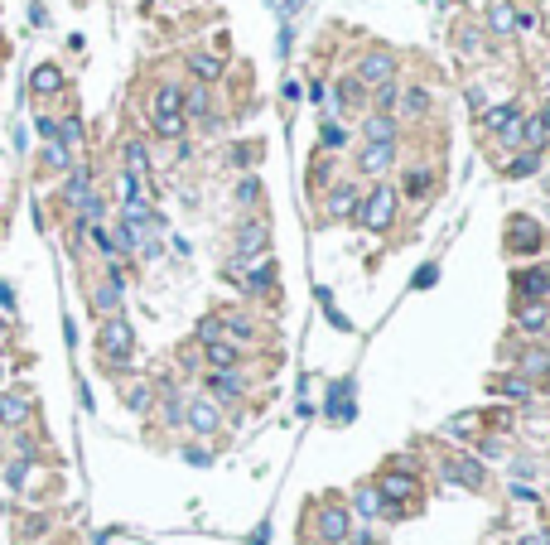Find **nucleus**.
<instances>
[{
	"instance_id": "30",
	"label": "nucleus",
	"mask_w": 550,
	"mask_h": 545,
	"mask_svg": "<svg viewBox=\"0 0 550 545\" xmlns=\"http://www.w3.org/2000/svg\"><path fill=\"white\" fill-rule=\"evenodd\" d=\"M343 140H348V131H343V126H333V121H324V150H338Z\"/></svg>"
},
{
	"instance_id": "34",
	"label": "nucleus",
	"mask_w": 550,
	"mask_h": 545,
	"mask_svg": "<svg viewBox=\"0 0 550 545\" xmlns=\"http://www.w3.org/2000/svg\"><path fill=\"white\" fill-rule=\"evenodd\" d=\"M435 275H440V266H420V271H415V290H430Z\"/></svg>"
},
{
	"instance_id": "27",
	"label": "nucleus",
	"mask_w": 550,
	"mask_h": 545,
	"mask_svg": "<svg viewBox=\"0 0 550 545\" xmlns=\"http://www.w3.org/2000/svg\"><path fill=\"white\" fill-rule=\"evenodd\" d=\"M353 507H358L362 517H377V507H382V497L372 488H358V497H353Z\"/></svg>"
},
{
	"instance_id": "31",
	"label": "nucleus",
	"mask_w": 550,
	"mask_h": 545,
	"mask_svg": "<svg viewBox=\"0 0 550 545\" xmlns=\"http://www.w3.org/2000/svg\"><path fill=\"white\" fill-rule=\"evenodd\" d=\"M58 140H63V145L83 140V121H63V126H58Z\"/></svg>"
},
{
	"instance_id": "25",
	"label": "nucleus",
	"mask_w": 550,
	"mask_h": 545,
	"mask_svg": "<svg viewBox=\"0 0 550 545\" xmlns=\"http://www.w3.org/2000/svg\"><path fill=\"white\" fill-rule=\"evenodd\" d=\"M189 68L198 73V78H218V73H222V63H218L213 54H193V58H189Z\"/></svg>"
},
{
	"instance_id": "48",
	"label": "nucleus",
	"mask_w": 550,
	"mask_h": 545,
	"mask_svg": "<svg viewBox=\"0 0 550 545\" xmlns=\"http://www.w3.org/2000/svg\"><path fill=\"white\" fill-rule=\"evenodd\" d=\"M266 536H271V526H256V541L251 545H266Z\"/></svg>"
},
{
	"instance_id": "8",
	"label": "nucleus",
	"mask_w": 550,
	"mask_h": 545,
	"mask_svg": "<svg viewBox=\"0 0 550 545\" xmlns=\"http://www.w3.org/2000/svg\"><path fill=\"white\" fill-rule=\"evenodd\" d=\"M444 478H454V483H464V488H478V483H483V464H473V459H449V464H444Z\"/></svg>"
},
{
	"instance_id": "16",
	"label": "nucleus",
	"mask_w": 550,
	"mask_h": 545,
	"mask_svg": "<svg viewBox=\"0 0 550 545\" xmlns=\"http://www.w3.org/2000/svg\"><path fill=\"white\" fill-rule=\"evenodd\" d=\"M25 415H29L25 396H0V420H5V425H25Z\"/></svg>"
},
{
	"instance_id": "40",
	"label": "nucleus",
	"mask_w": 550,
	"mask_h": 545,
	"mask_svg": "<svg viewBox=\"0 0 550 545\" xmlns=\"http://www.w3.org/2000/svg\"><path fill=\"white\" fill-rule=\"evenodd\" d=\"M256 179H242V184H237V203H251V198H256Z\"/></svg>"
},
{
	"instance_id": "15",
	"label": "nucleus",
	"mask_w": 550,
	"mask_h": 545,
	"mask_svg": "<svg viewBox=\"0 0 550 545\" xmlns=\"http://www.w3.org/2000/svg\"><path fill=\"white\" fill-rule=\"evenodd\" d=\"M411 488H415V483L406 478V473H386L377 497H386V502H401V497H411Z\"/></svg>"
},
{
	"instance_id": "33",
	"label": "nucleus",
	"mask_w": 550,
	"mask_h": 545,
	"mask_svg": "<svg viewBox=\"0 0 550 545\" xmlns=\"http://www.w3.org/2000/svg\"><path fill=\"white\" fill-rule=\"evenodd\" d=\"M526 372L546 377V372H550V353H531V357H526Z\"/></svg>"
},
{
	"instance_id": "45",
	"label": "nucleus",
	"mask_w": 550,
	"mask_h": 545,
	"mask_svg": "<svg viewBox=\"0 0 550 545\" xmlns=\"http://www.w3.org/2000/svg\"><path fill=\"white\" fill-rule=\"evenodd\" d=\"M430 189V174H425V169H420V174H411V193H425Z\"/></svg>"
},
{
	"instance_id": "46",
	"label": "nucleus",
	"mask_w": 550,
	"mask_h": 545,
	"mask_svg": "<svg viewBox=\"0 0 550 545\" xmlns=\"http://www.w3.org/2000/svg\"><path fill=\"white\" fill-rule=\"evenodd\" d=\"M0 304H5V309L15 304V290H10V285H0Z\"/></svg>"
},
{
	"instance_id": "22",
	"label": "nucleus",
	"mask_w": 550,
	"mask_h": 545,
	"mask_svg": "<svg viewBox=\"0 0 550 545\" xmlns=\"http://www.w3.org/2000/svg\"><path fill=\"white\" fill-rule=\"evenodd\" d=\"M517 319H522V328H526V333H541L550 314H546V304H526V309L517 314Z\"/></svg>"
},
{
	"instance_id": "38",
	"label": "nucleus",
	"mask_w": 550,
	"mask_h": 545,
	"mask_svg": "<svg viewBox=\"0 0 550 545\" xmlns=\"http://www.w3.org/2000/svg\"><path fill=\"white\" fill-rule=\"evenodd\" d=\"M362 97V82L353 78V82H343V87H338V102H358Z\"/></svg>"
},
{
	"instance_id": "42",
	"label": "nucleus",
	"mask_w": 550,
	"mask_h": 545,
	"mask_svg": "<svg viewBox=\"0 0 550 545\" xmlns=\"http://www.w3.org/2000/svg\"><path fill=\"white\" fill-rule=\"evenodd\" d=\"M39 136H44V140H58V121H49V116H39Z\"/></svg>"
},
{
	"instance_id": "23",
	"label": "nucleus",
	"mask_w": 550,
	"mask_h": 545,
	"mask_svg": "<svg viewBox=\"0 0 550 545\" xmlns=\"http://www.w3.org/2000/svg\"><path fill=\"white\" fill-rule=\"evenodd\" d=\"M512 121H517V107H493L488 116H483V126H488V131H507Z\"/></svg>"
},
{
	"instance_id": "5",
	"label": "nucleus",
	"mask_w": 550,
	"mask_h": 545,
	"mask_svg": "<svg viewBox=\"0 0 550 545\" xmlns=\"http://www.w3.org/2000/svg\"><path fill=\"white\" fill-rule=\"evenodd\" d=\"M266 242H271L266 222H247V227L237 232V251H242V256H261V251H266Z\"/></svg>"
},
{
	"instance_id": "18",
	"label": "nucleus",
	"mask_w": 550,
	"mask_h": 545,
	"mask_svg": "<svg viewBox=\"0 0 550 545\" xmlns=\"http://www.w3.org/2000/svg\"><path fill=\"white\" fill-rule=\"evenodd\" d=\"M208 362H213V367H218V372H232V367H237V348H227V343H208Z\"/></svg>"
},
{
	"instance_id": "1",
	"label": "nucleus",
	"mask_w": 550,
	"mask_h": 545,
	"mask_svg": "<svg viewBox=\"0 0 550 545\" xmlns=\"http://www.w3.org/2000/svg\"><path fill=\"white\" fill-rule=\"evenodd\" d=\"M155 131L165 140L184 136V92L179 87H160L155 92Z\"/></svg>"
},
{
	"instance_id": "39",
	"label": "nucleus",
	"mask_w": 550,
	"mask_h": 545,
	"mask_svg": "<svg viewBox=\"0 0 550 545\" xmlns=\"http://www.w3.org/2000/svg\"><path fill=\"white\" fill-rule=\"evenodd\" d=\"M444 430H449V435H468V430H473V415H454Z\"/></svg>"
},
{
	"instance_id": "3",
	"label": "nucleus",
	"mask_w": 550,
	"mask_h": 545,
	"mask_svg": "<svg viewBox=\"0 0 550 545\" xmlns=\"http://www.w3.org/2000/svg\"><path fill=\"white\" fill-rule=\"evenodd\" d=\"M102 348H107L111 362H126V357H131V348H136V333H131V324H126V319H111V324L102 328Z\"/></svg>"
},
{
	"instance_id": "20",
	"label": "nucleus",
	"mask_w": 550,
	"mask_h": 545,
	"mask_svg": "<svg viewBox=\"0 0 550 545\" xmlns=\"http://www.w3.org/2000/svg\"><path fill=\"white\" fill-rule=\"evenodd\" d=\"M208 386H213L218 396H242V377H237V372H213Z\"/></svg>"
},
{
	"instance_id": "4",
	"label": "nucleus",
	"mask_w": 550,
	"mask_h": 545,
	"mask_svg": "<svg viewBox=\"0 0 550 545\" xmlns=\"http://www.w3.org/2000/svg\"><path fill=\"white\" fill-rule=\"evenodd\" d=\"M391 73H396V58L391 54H367L358 63V82H377L382 87V82H391Z\"/></svg>"
},
{
	"instance_id": "9",
	"label": "nucleus",
	"mask_w": 550,
	"mask_h": 545,
	"mask_svg": "<svg viewBox=\"0 0 550 545\" xmlns=\"http://www.w3.org/2000/svg\"><path fill=\"white\" fill-rule=\"evenodd\" d=\"M29 87H34V92H44V97H49V92H58V87H63V73H58L54 63H39V68H34V73H29Z\"/></svg>"
},
{
	"instance_id": "2",
	"label": "nucleus",
	"mask_w": 550,
	"mask_h": 545,
	"mask_svg": "<svg viewBox=\"0 0 550 545\" xmlns=\"http://www.w3.org/2000/svg\"><path fill=\"white\" fill-rule=\"evenodd\" d=\"M362 227H372V232H386V227H391V222H396V189H372V198H367V203H362Z\"/></svg>"
},
{
	"instance_id": "10",
	"label": "nucleus",
	"mask_w": 550,
	"mask_h": 545,
	"mask_svg": "<svg viewBox=\"0 0 550 545\" xmlns=\"http://www.w3.org/2000/svg\"><path fill=\"white\" fill-rule=\"evenodd\" d=\"M367 145H396V121L391 116H367Z\"/></svg>"
},
{
	"instance_id": "32",
	"label": "nucleus",
	"mask_w": 550,
	"mask_h": 545,
	"mask_svg": "<svg viewBox=\"0 0 550 545\" xmlns=\"http://www.w3.org/2000/svg\"><path fill=\"white\" fill-rule=\"evenodd\" d=\"M198 338H203V343H218V338H222V324H218V319H203V324H198Z\"/></svg>"
},
{
	"instance_id": "19",
	"label": "nucleus",
	"mask_w": 550,
	"mask_h": 545,
	"mask_svg": "<svg viewBox=\"0 0 550 545\" xmlns=\"http://www.w3.org/2000/svg\"><path fill=\"white\" fill-rule=\"evenodd\" d=\"M517 25H531V20H526V15H517L512 5H497V10H493V29H502V34H512Z\"/></svg>"
},
{
	"instance_id": "28",
	"label": "nucleus",
	"mask_w": 550,
	"mask_h": 545,
	"mask_svg": "<svg viewBox=\"0 0 550 545\" xmlns=\"http://www.w3.org/2000/svg\"><path fill=\"white\" fill-rule=\"evenodd\" d=\"M536 164H541V160L526 150V155H517V160L507 164V174H512V179H526V174H536Z\"/></svg>"
},
{
	"instance_id": "44",
	"label": "nucleus",
	"mask_w": 550,
	"mask_h": 545,
	"mask_svg": "<svg viewBox=\"0 0 550 545\" xmlns=\"http://www.w3.org/2000/svg\"><path fill=\"white\" fill-rule=\"evenodd\" d=\"M459 44H464V54H473V49H478V29H464V34H459Z\"/></svg>"
},
{
	"instance_id": "14",
	"label": "nucleus",
	"mask_w": 550,
	"mask_h": 545,
	"mask_svg": "<svg viewBox=\"0 0 550 545\" xmlns=\"http://www.w3.org/2000/svg\"><path fill=\"white\" fill-rule=\"evenodd\" d=\"M396 155V145H362V169H372V174H382L386 164Z\"/></svg>"
},
{
	"instance_id": "29",
	"label": "nucleus",
	"mask_w": 550,
	"mask_h": 545,
	"mask_svg": "<svg viewBox=\"0 0 550 545\" xmlns=\"http://www.w3.org/2000/svg\"><path fill=\"white\" fill-rule=\"evenodd\" d=\"M126 164H131V179L145 169V145H140V140H131V145H126Z\"/></svg>"
},
{
	"instance_id": "17",
	"label": "nucleus",
	"mask_w": 550,
	"mask_h": 545,
	"mask_svg": "<svg viewBox=\"0 0 550 545\" xmlns=\"http://www.w3.org/2000/svg\"><path fill=\"white\" fill-rule=\"evenodd\" d=\"M92 304H97V309H116V304H121V275H111L107 285H102V290H97V295H92Z\"/></svg>"
},
{
	"instance_id": "13",
	"label": "nucleus",
	"mask_w": 550,
	"mask_h": 545,
	"mask_svg": "<svg viewBox=\"0 0 550 545\" xmlns=\"http://www.w3.org/2000/svg\"><path fill=\"white\" fill-rule=\"evenodd\" d=\"M512 242L522 246V251H536V246H541V227H536L531 218H517L512 222Z\"/></svg>"
},
{
	"instance_id": "21",
	"label": "nucleus",
	"mask_w": 550,
	"mask_h": 545,
	"mask_svg": "<svg viewBox=\"0 0 550 545\" xmlns=\"http://www.w3.org/2000/svg\"><path fill=\"white\" fill-rule=\"evenodd\" d=\"M353 203H358V193L348 189V184H343V189H333V193H329V213H333V218H343V213H353Z\"/></svg>"
},
{
	"instance_id": "41",
	"label": "nucleus",
	"mask_w": 550,
	"mask_h": 545,
	"mask_svg": "<svg viewBox=\"0 0 550 545\" xmlns=\"http://www.w3.org/2000/svg\"><path fill=\"white\" fill-rule=\"evenodd\" d=\"M25 473H29V464H25V459H20V464H10V473H5V478H10V483L20 488V483H25Z\"/></svg>"
},
{
	"instance_id": "7",
	"label": "nucleus",
	"mask_w": 550,
	"mask_h": 545,
	"mask_svg": "<svg viewBox=\"0 0 550 545\" xmlns=\"http://www.w3.org/2000/svg\"><path fill=\"white\" fill-rule=\"evenodd\" d=\"M189 425L198 430V435H213V430L222 425L218 406H213V401H193V406H189Z\"/></svg>"
},
{
	"instance_id": "49",
	"label": "nucleus",
	"mask_w": 550,
	"mask_h": 545,
	"mask_svg": "<svg viewBox=\"0 0 550 545\" xmlns=\"http://www.w3.org/2000/svg\"><path fill=\"white\" fill-rule=\"evenodd\" d=\"M541 131H550V111H546V116H541Z\"/></svg>"
},
{
	"instance_id": "11",
	"label": "nucleus",
	"mask_w": 550,
	"mask_h": 545,
	"mask_svg": "<svg viewBox=\"0 0 550 545\" xmlns=\"http://www.w3.org/2000/svg\"><path fill=\"white\" fill-rule=\"evenodd\" d=\"M348 396H353V382L333 386V396H329V415L333 420H353V401H348Z\"/></svg>"
},
{
	"instance_id": "6",
	"label": "nucleus",
	"mask_w": 550,
	"mask_h": 545,
	"mask_svg": "<svg viewBox=\"0 0 550 545\" xmlns=\"http://www.w3.org/2000/svg\"><path fill=\"white\" fill-rule=\"evenodd\" d=\"M319 536L324 541H348V512L343 507H324L319 512Z\"/></svg>"
},
{
	"instance_id": "26",
	"label": "nucleus",
	"mask_w": 550,
	"mask_h": 545,
	"mask_svg": "<svg viewBox=\"0 0 550 545\" xmlns=\"http://www.w3.org/2000/svg\"><path fill=\"white\" fill-rule=\"evenodd\" d=\"M271 280H275V266L271 261H261V266L247 275V290H271Z\"/></svg>"
},
{
	"instance_id": "43",
	"label": "nucleus",
	"mask_w": 550,
	"mask_h": 545,
	"mask_svg": "<svg viewBox=\"0 0 550 545\" xmlns=\"http://www.w3.org/2000/svg\"><path fill=\"white\" fill-rule=\"evenodd\" d=\"M49 164L63 169V164H68V150H63V145H49Z\"/></svg>"
},
{
	"instance_id": "12",
	"label": "nucleus",
	"mask_w": 550,
	"mask_h": 545,
	"mask_svg": "<svg viewBox=\"0 0 550 545\" xmlns=\"http://www.w3.org/2000/svg\"><path fill=\"white\" fill-rule=\"evenodd\" d=\"M517 285H522L526 300H541V295L550 290V271L546 266H541V271H526V275H517Z\"/></svg>"
},
{
	"instance_id": "47",
	"label": "nucleus",
	"mask_w": 550,
	"mask_h": 545,
	"mask_svg": "<svg viewBox=\"0 0 550 545\" xmlns=\"http://www.w3.org/2000/svg\"><path fill=\"white\" fill-rule=\"evenodd\" d=\"M522 545H550V541H546V536H541V531H531V536H526Z\"/></svg>"
},
{
	"instance_id": "36",
	"label": "nucleus",
	"mask_w": 550,
	"mask_h": 545,
	"mask_svg": "<svg viewBox=\"0 0 550 545\" xmlns=\"http://www.w3.org/2000/svg\"><path fill=\"white\" fill-rule=\"evenodd\" d=\"M126 406H131V410H145V406H150V391H145V386L126 391Z\"/></svg>"
},
{
	"instance_id": "24",
	"label": "nucleus",
	"mask_w": 550,
	"mask_h": 545,
	"mask_svg": "<svg viewBox=\"0 0 550 545\" xmlns=\"http://www.w3.org/2000/svg\"><path fill=\"white\" fill-rule=\"evenodd\" d=\"M497 391H502V396H512V401H526V396H531V382H526V377H502Z\"/></svg>"
},
{
	"instance_id": "35",
	"label": "nucleus",
	"mask_w": 550,
	"mask_h": 545,
	"mask_svg": "<svg viewBox=\"0 0 550 545\" xmlns=\"http://www.w3.org/2000/svg\"><path fill=\"white\" fill-rule=\"evenodd\" d=\"M377 107H382V111L396 107V87H391V82H382V87H377Z\"/></svg>"
},
{
	"instance_id": "50",
	"label": "nucleus",
	"mask_w": 550,
	"mask_h": 545,
	"mask_svg": "<svg viewBox=\"0 0 550 545\" xmlns=\"http://www.w3.org/2000/svg\"><path fill=\"white\" fill-rule=\"evenodd\" d=\"M0 338H5V319H0Z\"/></svg>"
},
{
	"instance_id": "37",
	"label": "nucleus",
	"mask_w": 550,
	"mask_h": 545,
	"mask_svg": "<svg viewBox=\"0 0 550 545\" xmlns=\"http://www.w3.org/2000/svg\"><path fill=\"white\" fill-rule=\"evenodd\" d=\"M406 111H411V116L430 111V97H425V92H411V97H406Z\"/></svg>"
}]
</instances>
